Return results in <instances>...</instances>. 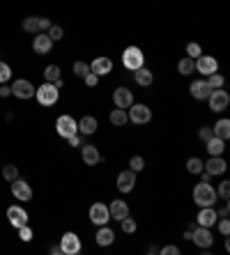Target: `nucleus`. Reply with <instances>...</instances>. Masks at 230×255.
I'll return each instance as SVG.
<instances>
[{
  "label": "nucleus",
  "mask_w": 230,
  "mask_h": 255,
  "mask_svg": "<svg viewBox=\"0 0 230 255\" xmlns=\"http://www.w3.org/2000/svg\"><path fill=\"white\" fill-rule=\"evenodd\" d=\"M194 202L198 207H214L217 202V189L210 182H201L194 186Z\"/></svg>",
  "instance_id": "obj_1"
},
{
  "label": "nucleus",
  "mask_w": 230,
  "mask_h": 255,
  "mask_svg": "<svg viewBox=\"0 0 230 255\" xmlns=\"http://www.w3.org/2000/svg\"><path fill=\"white\" fill-rule=\"evenodd\" d=\"M35 97L41 106H53V104H58V99H60V90L55 88L53 83L44 81L39 88H35Z\"/></svg>",
  "instance_id": "obj_2"
},
{
  "label": "nucleus",
  "mask_w": 230,
  "mask_h": 255,
  "mask_svg": "<svg viewBox=\"0 0 230 255\" xmlns=\"http://www.w3.org/2000/svg\"><path fill=\"white\" fill-rule=\"evenodd\" d=\"M122 65L129 71L141 69V67H145V55H143V51L138 46H127L122 51Z\"/></svg>",
  "instance_id": "obj_3"
},
{
  "label": "nucleus",
  "mask_w": 230,
  "mask_h": 255,
  "mask_svg": "<svg viewBox=\"0 0 230 255\" xmlns=\"http://www.w3.org/2000/svg\"><path fill=\"white\" fill-rule=\"evenodd\" d=\"M127 115H129V122H134V125H148L150 120H152V108L148 104H136L134 101L127 108Z\"/></svg>",
  "instance_id": "obj_4"
},
{
  "label": "nucleus",
  "mask_w": 230,
  "mask_h": 255,
  "mask_svg": "<svg viewBox=\"0 0 230 255\" xmlns=\"http://www.w3.org/2000/svg\"><path fill=\"white\" fill-rule=\"evenodd\" d=\"M55 131H58L60 138H71L78 133V122L71 115H60L58 120H55Z\"/></svg>",
  "instance_id": "obj_5"
},
{
  "label": "nucleus",
  "mask_w": 230,
  "mask_h": 255,
  "mask_svg": "<svg viewBox=\"0 0 230 255\" xmlns=\"http://www.w3.org/2000/svg\"><path fill=\"white\" fill-rule=\"evenodd\" d=\"M207 104H210V111H214V113H224L226 108H228V104H230V95L224 88L212 90L210 97H207Z\"/></svg>",
  "instance_id": "obj_6"
},
{
  "label": "nucleus",
  "mask_w": 230,
  "mask_h": 255,
  "mask_svg": "<svg viewBox=\"0 0 230 255\" xmlns=\"http://www.w3.org/2000/svg\"><path fill=\"white\" fill-rule=\"evenodd\" d=\"M108 221H111L108 205H104V202H95V205L90 207V223H95V226L99 228V226H108Z\"/></svg>",
  "instance_id": "obj_7"
},
{
  "label": "nucleus",
  "mask_w": 230,
  "mask_h": 255,
  "mask_svg": "<svg viewBox=\"0 0 230 255\" xmlns=\"http://www.w3.org/2000/svg\"><path fill=\"white\" fill-rule=\"evenodd\" d=\"M60 249L65 255H78L81 253V239H78L76 232H65L60 237Z\"/></svg>",
  "instance_id": "obj_8"
},
{
  "label": "nucleus",
  "mask_w": 230,
  "mask_h": 255,
  "mask_svg": "<svg viewBox=\"0 0 230 255\" xmlns=\"http://www.w3.org/2000/svg\"><path fill=\"white\" fill-rule=\"evenodd\" d=\"M191 242L198 246V249L207 251L210 246L214 244V237H212V232H210V228H203V226H196L194 232H191Z\"/></svg>",
  "instance_id": "obj_9"
},
{
  "label": "nucleus",
  "mask_w": 230,
  "mask_h": 255,
  "mask_svg": "<svg viewBox=\"0 0 230 255\" xmlns=\"http://www.w3.org/2000/svg\"><path fill=\"white\" fill-rule=\"evenodd\" d=\"M194 69L198 71V74H203V76H210V74L219 71V62L212 55H198V58L194 60Z\"/></svg>",
  "instance_id": "obj_10"
},
{
  "label": "nucleus",
  "mask_w": 230,
  "mask_h": 255,
  "mask_svg": "<svg viewBox=\"0 0 230 255\" xmlns=\"http://www.w3.org/2000/svg\"><path fill=\"white\" fill-rule=\"evenodd\" d=\"M12 95L16 97V99H32L35 97V85L30 83L28 78H16L12 85Z\"/></svg>",
  "instance_id": "obj_11"
},
{
  "label": "nucleus",
  "mask_w": 230,
  "mask_h": 255,
  "mask_svg": "<svg viewBox=\"0 0 230 255\" xmlns=\"http://www.w3.org/2000/svg\"><path fill=\"white\" fill-rule=\"evenodd\" d=\"M12 196L16 198V200H21V202H28V200H32V186L25 182V179H14L12 182Z\"/></svg>",
  "instance_id": "obj_12"
},
{
  "label": "nucleus",
  "mask_w": 230,
  "mask_h": 255,
  "mask_svg": "<svg viewBox=\"0 0 230 255\" xmlns=\"http://www.w3.org/2000/svg\"><path fill=\"white\" fill-rule=\"evenodd\" d=\"M51 48H53V42H51V37H48L46 32H37V35L32 37V51H35L37 55L51 53Z\"/></svg>",
  "instance_id": "obj_13"
},
{
  "label": "nucleus",
  "mask_w": 230,
  "mask_h": 255,
  "mask_svg": "<svg viewBox=\"0 0 230 255\" xmlns=\"http://www.w3.org/2000/svg\"><path fill=\"white\" fill-rule=\"evenodd\" d=\"M189 92H191V97H194V99H198V101H207V97H210L212 88L207 85V78H198V81H191Z\"/></svg>",
  "instance_id": "obj_14"
},
{
  "label": "nucleus",
  "mask_w": 230,
  "mask_h": 255,
  "mask_svg": "<svg viewBox=\"0 0 230 255\" xmlns=\"http://www.w3.org/2000/svg\"><path fill=\"white\" fill-rule=\"evenodd\" d=\"M113 104H115V108H127L134 104V92H131L129 88H115V92H113Z\"/></svg>",
  "instance_id": "obj_15"
},
{
  "label": "nucleus",
  "mask_w": 230,
  "mask_h": 255,
  "mask_svg": "<svg viewBox=\"0 0 230 255\" xmlns=\"http://www.w3.org/2000/svg\"><path fill=\"white\" fill-rule=\"evenodd\" d=\"M115 184H118L120 193H131V191H134V186H136V172L129 170V168H127V170H122L118 175V182H115Z\"/></svg>",
  "instance_id": "obj_16"
},
{
  "label": "nucleus",
  "mask_w": 230,
  "mask_h": 255,
  "mask_svg": "<svg viewBox=\"0 0 230 255\" xmlns=\"http://www.w3.org/2000/svg\"><path fill=\"white\" fill-rule=\"evenodd\" d=\"M90 71L92 74H97V76H106V74H111L113 71V60L106 58V55H99V58H95L92 62H90Z\"/></svg>",
  "instance_id": "obj_17"
},
{
  "label": "nucleus",
  "mask_w": 230,
  "mask_h": 255,
  "mask_svg": "<svg viewBox=\"0 0 230 255\" xmlns=\"http://www.w3.org/2000/svg\"><path fill=\"white\" fill-rule=\"evenodd\" d=\"M7 221H9L14 228H21L28 223V212H25L23 207H18V205H12V207L7 209Z\"/></svg>",
  "instance_id": "obj_18"
},
{
  "label": "nucleus",
  "mask_w": 230,
  "mask_h": 255,
  "mask_svg": "<svg viewBox=\"0 0 230 255\" xmlns=\"http://www.w3.org/2000/svg\"><path fill=\"white\" fill-rule=\"evenodd\" d=\"M217 221H219L217 209H214V207H201L196 223H198V226H203V228H212V226H217Z\"/></svg>",
  "instance_id": "obj_19"
},
{
  "label": "nucleus",
  "mask_w": 230,
  "mask_h": 255,
  "mask_svg": "<svg viewBox=\"0 0 230 255\" xmlns=\"http://www.w3.org/2000/svg\"><path fill=\"white\" fill-rule=\"evenodd\" d=\"M81 159L85 166H97L101 161V154L99 149L95 147V145H90V142H85V145H81Z\"/></svg>",
  "instance_id": "obj_20"
},
{
  "label": "nucleus",
  "mask_w": 230,
  "mask_h": 255,
  "mask_svg": "<svg viewBox=\"0 0 230 255\" xmlns=\"http://www.w3.org/2000/svg\"><path fill=\"white\" fill-rule=\"evenodd\" d=\"M97 129H99V122H97L95 115H83L78 120V133L81 136H92V133H97Z\"/></svg>",
  "instance_id": "obj_21"
},
{
  "label": "nucleus",
  "mask_w": 230,
  "mask_h": 255,
  "mask_svg": "<svg viewBox=\"0 0 230 255\" xmlns=\"http://www.w3.org/2000/svg\"><path fill=\"white\" fill-rule=\"evenodd\" d=\"M203 170L205 172H210V175H224L226 172V168H228V163H226L224 161V156H210V161H207V163H203Z\"/></svg>",
  "instance_id": "obj_22"
},
{
  "label": "nucleus",
  "mask_w": 230,
  "mask_h": 255,
  "mask_svg": "<svg viewBox=\"0 0 230 255\" xmlns=\"http://www.w3.org/2000/svg\"><path fill=\"white\" fill-rule=\"evenodd\" d=\"M108 212H111V219L122 221L124 216H129V205H127L124 200H111V205H108Z\"/></svg>",
  "instance_id": "obj_23"
},
{
  "label": "nucleus",
  "mask_w": 230,
  "mask_h": 255,
  "mask_svg": "<svg viewBox=\"0 0 230 255\" xmlns=\"http://www.w3.org/2000/svg\"><path fill=\"white\" fill-rule=\"evenodd\" d=\"M95 242L99 244V246H111V244L115 242V232L108 226H99V230H97V235H95Z\"/></svg>",
  "instance_id": "obj_24"
},
{
  "label": "nucleus",
  "mask_w": 230,
  "mask_h": 255,
  "mask_svg": "<svg viewBox=\"0 0 230 255\" xmlns=\"http://www.w3.org/2000/svg\"><path fill=\"white\" fill-rule=\"evenodd\" d=\"M212 133L217 138H221V140H228V138H230V120L228 118L217 120V125L212 127Z\"/></svg>",
  "instance_id": "obj_25"
},
{
  "label": "nucleus",
  "mask_w": 230,
  "mask_h": 255,
  "mask_svg": "<svg viewBox=\"0 0 230 255\" xmlns=\"http://www.w3.org/2000/svg\"><path fill=\"white\" fill-rule=\"evenodd\" d=\"M205 149H207V154H210V156H221V154H224V149H226V140L212 136L210 140L205 142Z\"/></svg>",
  "instance_id": "obj_26"
},
{
  "label": "nucleus",
  "mask_w": 230,
  "mask_h": 255,
  "mask_svg": "<svg viewBox=\"0 0 230 255\" xmlns=\"http://www.w3.org/2000/svg\"><path fill=\"white\" fill-rule=\"evenodd\" d=\"M134 81L141 88H148V85H152V81H154V74L148 69V67H141V69H136L134 71Z\"/></svg>",
  "instance_id": "obj_27"
},
{
  "label": "nucleus",
  "mask_w": 230,
  "mask_h": 255,
  "mask_svg": "<svg viewBox=\"0 0 230 255\" xmlns=\"http://www.w3.org/2000/svg\"><path fill=\"white\" fill-rule=\"evenodd\" d=\"M108 120H111L113 127H124L127 122H129V115H127V111H124V108H115V111H111Z\"/></svg>",
  "instance_id": "obj_28"
},
{
  "label": "nucleus",
  "mask_w": 230,
  "mask_h": 255,
  "mask_svg": "<svg viewBox=\"0 0 230 255\" xmlns=\"http://www.w3.org/2000/svg\"><path fill=\"white\" fill-rule=\"evenodd\" d=\"M177 71H180V76H191L194 74V58H189V55H184L180 62H177Z\"/></svg>",
  "instance_id": "obj_29"
},
{
  "label": "nucleus",
  "mask_w": 230,
  "mask_h": 255,
  "mask_svg": "<svg viewBox=\"0 0 230 255\" xmlns=\"http://www.w3.org/2000/svg\"><path fill=\"white\" fill-rule=\"evenodd\" d=\"M21 28H23L25 32H30V35H37V32H39V16H28V18H23Z\"/></svg>",
  "instance_id": "obj_30"
},
{
  "label": "nucleus",
  "mask_w": 230,
  "mask_h": 255,
  "mask_svg": "<svg viewBox=\"0 0 230 255\" xmlns=\"http://www.w3.org/2000/svg\"><path fill=\"white\" fill-rule=\"evenodd\" d=\"M203 163H205L203 159H198V156H191V159H187V170H189L191 175H201L203 168H205Z\"/></svg>",
  "instance_id": "obj_31"
},
{
  "label": "nucleus",
  "mask_w": 230,
  "mask_h": 255,
  "mask_svg": "<svg viewBox=\"0 0 230 255\" xmlns=\"http://www.w3.org/2000/svg\"><path fill=\"white\" fill-rule=\"evenodd\" d=\"M224 83H226V78L219 74V71H214V74H210L207 76V85L212 90H219V88H224Z\"/></svg>",
  "instance_id": "obj_32"
},
{
  "label": "nucleus",
  "mask_w": 230,
  "mask_h": 255,
  "mask_svg": "<svg viewBox=\"0 0 230 255\" xmlns=\"http://www.w3.org/2000/svg\"><path fill=\"white\" fill-rule=\"evenodd\" d=\"M120 226H122V232H124V235H134L136 228H138V223H136L131 216H124V219L120 221Z\"/></svg>",
  "instance_id": "obj_33"
},
{
  "label": "nucleus",
  "mask_w": 230,
  "mask_h": 255,
  "mask_svg": "<svg viewBox=\"0 0 230 255\" xmlns=\"http://www.w3.org/2000/svg\"><path fill=\"white\" fill-rule=\"evenodd\" d=\"M44 78H46L48 83L58 81V78H60V67H58V65H48L46 69H44Z\"/></svg>",
  "instance_id": "obj_34"
},
{
  "label": "nucleus",
  "mask_w": 230,
  "mask_h": 255,
  "mask_svg": "<svg viewBox=\"0 0 230 255\" xmlns=\"http://www.w3.org/2000/svg\"><path fill=\"white\" fill-rule=\"evenodd\" d=\"M46 35L51 37V42H60L62 37H65V30H62V25H51V28L46 30Z\"/></svg>",
  "instance_id": "obj_35"
},
{
  "label": "nucleus",
  "mask_w": 230,
  "mask_h": 255,
  "mask_svg": "<svg viewBox=\"0 0 230 255\" xmlns=\"http://www.w3.org/2000/svg\"><path fill=\"white\" fill-rule=\"evenodd\" d=\"M2 177H5L7 182L12 184L14 179H18V168L14 166V163H9V166H5V168H2Z\"/></svg>",
  "instance_id": "obj_36"
},
{
  "label": "nucleus",
  "mask_w": 230,
  "mask_h": 255,
  "mask_svg": "<svg viewBox=\"0 0 230 255\" xmlns=\"http://www.w3.org/2000/svg\"><path fill=\"white\" fill-rule=\"evenodd\" d=\"M143 168H145V159H143V156H131L129 159V170H134V172H141Z\"/></svg>",
  "instance_id": "obj_37"
},
{
  "label": "nucleus",
  "mask_w": 230,
  "mask_h": 255,
  "mask_svg": "<svg viewBox=\"0 0 230 255\" xmlns=\"http://www.w3.org/2000/svg\"><path fill=\"white\" fill-rule=\"evenodd\" d=\"M71 69H74V74H76V76H81V78H83V76H85V74L90 71V65H88V62H83V60H76Z\"/></svg>",
  "instance_id": "obj_38"
},
{
  "label": "nucleus",
  "mask_w": 230,
  "mask_h": 255,
  "mask_svg": "<svg viewBox=\"0 0 230 255\" xmlns=\"http://www.w3.org/2000/svg\"><path fill=\"white\" fill-rule=\"evenodd\" d=\"M12 78V67L7 65V62H0V85L7 83Z\"/></svg>",
  "instance_id": "obj_39"
},
{
  "label": "nucleus",
  "mask_w": 230,
  "mask_h": 255,
  "mask_svg": "<svg viewBox=\"0 0 230 255\" xmlns=\"http://www.w3.org/2000/svg\"><path fill=\"white\" fill-rule=\"evenodd\" d=\"M187 55H189V58H198V55H203V48H201V44L198 42H189L187 44Z\"/></svg>",
  "instance_id": "obj_40"
},
{
  "label": "nucleus",
  "mask_w": 230,
  "mask_h": 255,
  "mask_svg": "<svg viewBox=\"0 0 230 255\" xmlns=\"http://www.w3.org/2000/svg\"><path fill=\"white\" fill-rule=\"evenodd\" d=\"M16 230H18V239H21V242H30V239H32V228H30L28 223L16 228Z\"/></svg>",
  "instance_id": "obj_41"
},
{
  "label": "nucleus",
  "mask_w": 230,
  "mask_h": 255,
  "mask_svg": "<svg viewBox=\"0 0 230 255\" xmlns=\"http://www.w3.org/2000/svg\"><path fill=\"white\" fill-rule=\"evenodd\" d=\"M83 81H85V85H88V88H97V85H99V76H97V74H92V71H88V74L83 76Z\"/></svg>",
  "instance_id": "obj_42"
},
{
  "label": "nucleus",
  "mask_w": 230,
  "mask_h": 255,
  "mask_svg": "<svg viewBox=\"0 0 230 255\" xmlns=\"http://www.w3.org/2000/svg\"><path fill=\"white\" fill-rule=\"evenodd\" d=\"M212 136H214V133H212V127H201V129H198V140L207 142Z\"/></svg>",
  "instance_id": "obj_43"
},
{
  "label": "nucleus",
  "mask_w": 230,
  "mask_h": 255,
  "mask_svg": "<svg viewBox=\"0 0 230 255\" xmlns=\"http://www.w3.org/2000/svg\"><path fill=\"white\" fill-rule=\"evenodd\" d=\"M219 198H224V200L230 198V182H221V186H219Z\"/></svg>",
  "instance_id": "obj_44"
},
{
  "label": "nucleus",
  "mask_w": 230,
  "mask_h": 255,
  "mask_svg": "<svg viewBox=\"0 0 230 255\" xmlns=\"http://www.w3.org/2000/svg\"><path fill=\"white\" fill-rule=\"evenodd\" d=\"M219 232L224 235V237H228V232H230V223L226 216H221V221H219Z\"/></svg>",
  "instance_id": "obj_45"
},
{
  "label": "nucleus",
  "mask_w": 230,
  "mask_h": 255,
  "mask_svg": "<svg viewBox=\"0 0 230 255\" xmlns=\"http://www.w3.org/2000/svg\"><path fill=\"white\" fill-rule=\"evenodd\" d=\"M161 255H180V249L177 246H164V249H159Z\"/></svg>",
  "instance_id": "obj_46"
},
{
  "label": "nucleus",
  "mask_w": 230,
  "mask_h": 255,
  "mask_svg": "<svg viewBox=\"0 0 230 255\" xmlns=\"http://www.w3.org/2000/svg\"><path fill=\"white\" fill-rule=\"evenodd\" d=\"M67 140H69V145H71V147H81V145H83V138H81V133H76V136L67 138Z\"/></svg>",
  "instance_id": "obj_47"
},
{
  "label": "nucleus",
  "mask_w": 230,
  "mask_h": 255,
  "mask_svg": "<svg viewBox=\"0 0 230 255\" xmlns=\"http://www.w3.org/2000/svg\"><path fill=\"white\" fill-rule=\"evenodd\" d=\"M48 28H51V21L44 18V16H39V32H46Z\"/></svg>",
  "instance_id": "obj_48"
},
{
  "label": "nucleus",
  "mask_w": 230,
  "mask_h": 255,
  "mask_svg": "<svg viewBox=\"0 0 230 255\" xmlns=\"http://www.w3.org/2000/svg\"><path fill=\"white\" fill-rule=\"evenodd\" d=\"M9 95H12V88H7V85L2 83L0 85V97H9Z\"/></svg>",
  "instance_id": "obj_49"
},
{
  "label": "nucleus",
  "mask_w": 230,
  "mask_h": 255,
  "mask_svg": "<svg viewBox=\"0 0 230 255\" xmlns=\"http://www.w3.org/2000/svg\"><path fill=\"white\" fill-rule=\"evenodd\" d=\"M228 212H230V207H228V205H221V207H219V216H228Z\"/></svg>",
  "instance_id": "obj_50"
},
{
  "label": "nucleus",
  "mask_w": 230,
  "mask_h": 255,
  "mask_svg": "<svg viewBox=\"0 0 230 255\" xmlns=\"http://www.w3.org/2000/svg\"><path fill=\"white\" fill-rule=\"evenodd\" d=\"M51 253H53V255H60V253H62V249H60V244H53V246H51Z\"/></svg>",
  "instance_id": "obj_51"
},
{
  "label": "nucleus",
  "mask_w": 230,
  "mask_h": 255,
  "mask_svg": "<svg viewBox=\"0 0 230 255\" xmlns=\"http://www.w3.org/2000/svg\"><path fill=\"white\" fill-rule=\"evenodd\" d=\"M53 85L58 90H62V88H65V81H62V78H58V81H53Z\"/></svg>",
  "instance_id": "obj_52"
},
{
  "label": "nucleus",
  "mask_w": 230,
  "mask_h": 255,
  "mask_svg": "<svg viewBox=\"0 0 230 255\" xmlns=\"http://www.w3.org/2000/svg\"><path fill=\"white\" fill-rule=\"evenodd\" d=\"M201 177H203V182H210V177H212V175H210V172H205V170H203V172H201Z\"/></svg>",
  "instance_id": "obj_53"
}]
</instances>
